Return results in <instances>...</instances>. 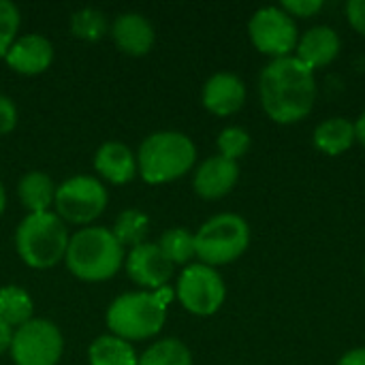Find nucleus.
Here are the masks:
<instances>
[{"label":"nucleus","mask_w":365,"mask_h":365,"mask_svg":"<svg viewBox=\"0 0 365 365\" xmlns=\"http://www.w3.org/2000/svg\"><path fill=\"white\" fill-rule=\"evenodd\" d=\"M259 94L265 113L278 124H295L310 115L317 103V79L295 56L272 60L259 79Z\"/></svg>","instance_id":"obj_1"},{"label":"nucleus","mask_w":365,"mask_h":365,"mask_svg":"<svg viewBox=\"0 0 365 365\" xmlns=\"http://www.w3.org/2000/svg\"><path fill=\"white\" fill-rule=\"evenodd\" d=\"M64 261L75 278L83 282H103L120 272L124 250L109 229L86 227L68 240Z\"/></svg>","instance_id":"obj_2"},{"label":"nucleus","mask_w":365,"mask_h":365,"mask_svg":"<svg viewBox=\"0 0 365 365\" xmlns=\"http://www.w3.org/2000/svg\"><path fill=\"white\" fill-rule=\"evenodd\" d=\"M169 289L156 293H126L111 302L107 310V327L111 336L122 340L154 338L167 321Z\"/></svg>","instance_id":"obj_3"},{"label":"nucleus","mask_w":365,"mask_h":365,"mask_svg":"<svg viewBox=\"0 0 365 365\" xmlns=\"http://www.w3.org/2000/svg\"><path fill=\"white\" fill-rule=\"evenodd\" d=\"M195 158L197 148L184 133L160 130L141 143L137 154V171L148 184H167L188 173Z\"/></svg>","instance_id":"obj_4"},{"label":"nucleus","mask_w":365,"mask_h":365,"mask_svg":"<svg viewBox=\"0 0 365 365\" xmlns=\"http://www.w3.org/2000/svg\"><path fill=\"white\" fill-rule=\"evenodd\" d=\"M15 248L21 261L32 269L53 267L68 248L66 222L51 212L28 214L15 233Z\"/></svg>","instance_id":"obj_5"},{"label":"nucleus","mask_w":365,"mask_h":365,"mask_svg":"<svg viewBox=\"0 0 365 365\" xmlns=\"http://www.w3.org/2000/svg\"><path fill=\"white\" fill-rule=\"evenodd\" d=\"M250 244L248 222L237 214H218L210 218L195 235V255L203 265L216 267L240 259Z\"/></svg>","instance_id":"obj_6"},{"label":"nucleus","mask_w":365,"mask_h":365,"mask_svg":"<svg viewBox=\"0 0 365 365\" xmlns=\"http://www.w3.org/2000/svg\"><path fill=\"white\" fill-rule=\"evenodd\" d=\"M64 353L60 329L45 319H32L13 331L11 357L15 365H58Z\"/></svg>","instance_id":"obj_7"},{"label":"nucleus","mask_w":365,"mask_h":365,"mask_svg":"<svg viewBox=\"0 0 365 365\" xmlns=\"http://www.w3.org/2000/svg\"><path fill=\"white\" fill-rule=\"evenodd\" d=\"M56 210L64 222L88 225L94 222L107 207V190L96 178L75 175L56 188Z\"/></svg>","instance_id":"obj_8"},{"label":"nucleus","mask_w":365,"mask_h":365,"mask_svg":"<svg viewBox=\"0 0 365 365\" xmlns=\"http://www.w3.org/2000/svg\"><path fill=\"white\" fill-rule=\"evenodd\" d=\"M248 34L252 45L274 60L287 58L299 43L295 19L280 6L259 9L248 24Z\"/></svg>","instance_id":"obj_9"},{"label":"nucleus","mask_w":365,"mask_h":365,"mask_svg":"<svg viewBox=\"0 0 365 365\" xmlns=\"http://www.w3.org/2000/svg\"><path fill=\"white\" fill-rule=\"evenodd\" d=\"M225 282L220 274L203 263L188 265L178 280V299L197 317H210L220 310L225 302Z\"/></svg>","instance_id":"obj_10"},{"label":"nucleus","mask_w":365,"mask_h":365,"mask_svg":"<svg viewBox=\"0 0 365 365\" xmlns=\"http://www.w3.org/2000/svg\"><path fill=\"white\" fill-rule=\"evenodd\" d=\"M126 272L133 282L143 289L160 291L173 276V263L165 257L158 244H139L126 259Z\"/></svg>","instance_id":"obj_11"},{"label":"nucleus","mask_w":365,"mask_h":365,"mask_svg":"<svg viewBox=\"0 0 365 365\" xmlns=\"http://www.w3.org/2000/svg\"><path fill=\"white\" fill-rule=\"evenodd\" d=\"M4 60L19 75H41L53 60V47L41 34H26L15 38Z\"/></svg>","instance_id":"obj_12"},{"label":"nucleus","mask_w":365,"mask_h":365,"mask_svg":"<svg viewBox=\"0 0 365 365\" xmlns=\"http://www.w3.org/2000/svg\"><path fill=\"white\" fill-rule=\"evenodd\" d=\"M246 86L233 73H216L203 86V105L214 115H233L244 107Z\"/></svg>","instance_id":"obj_13"},{"label":"nucleus","mask_w":365,"mask_h":365,"mask_svg":"<svg viewBox=\"0 0 365 365\" xmlns=\"http://www.w3.org/2000/svg\"><path fill=\"white\" fill-rule=\"evenodd\" d=\"M240 178V167L235 160H229L225 156H212L207 158L195 173V192L203 199H220L229 195Z\"/></svg>","instance_id":"obj_14"},{"label":"nucleus","mask_w":365,"mask_h":365,"mask_svg":"<svg viewBox=\"0 0 365 365\" xmlns=\"http://www.w3.org/2000/svg\"><path fill=\"white\" fill-rule=\"evenodd\" d=\"M340 36L334 28L329 26H317L310 28L297 43V60L304 62L310 71L327 66L329 62H334L340 53Z\"/></svg>","instance_id":"obj_15"},{"label":"nucleus","mask_w":365,"mask_h":365,"mask_svg":"<svg viewBox=\"0 0 365 365\" xmlns=\"http://www.w3.org/2000/svg\"><path fill=\"white\" fill-rule=\"evenodd\" d=\"M111 36L115 45L128 56H145L154 45V28L139 13H122L111 26Z\"/></svg>","instance_id":"obj_16"},{"label":"nucleus","mask_w":365,"mask_h":365,"mask_svg":"<svg viewBox=\"0 0 365 365\" xmlns=\"http://www.w3.org/2000/svg\"><path fill=\"white\" fill-rule=\"evenodd\" d=\"M94 169L109 184H128L137 175V158L135 154L118 141L103 143L94 156Z\"/></svg>","instance_id":"obj_17"},{"label":"nucleus","mask_w":365,"mask_h":365,"mask_svg":"<svg viewBox=\"0 0 365 365\" xmlns=\"http://www.w3.org/2000/svg\"><path fill=\"white\" fill-rule=\"evenodd\" d=\"M355 124L346 118H329L314 128V145L323 154H344L355 143Z\"/></svg>","instance_id":"obj_18"},{"label":"nucleus","mask_w":365,"mask_h":365,"mask_svg":"<svg viewBox=\"0 0 365 365\" xmlns=\"http://www.w3.org/2000/svg\"><path fill=\"white\" fill-rule=\"evenodd\" d=\"M19 201L30 214L49 212V205L56 199V186L51 178L43 171H30L19 182Z\"/></svg>","instance_id":"obj_19"},{"label":"nucleus","mask_w":365,"mask_h":365,"mask_svg":"<svg viewBox=\"0 0 365 365\" xmlns=\"http://www.w3.org/2000/svg\"><path fill=\"white\" fill-rule=\"evenodd\" d=\"M90 365H137V355L130 342L115 336H101L90 344Z\"/></svg>","instance_id":"obj_20"},{"label":"nucleus","mask_w":365,"mask_h":365,"mask_svg":"<svg viewBox=\"0 0 365 365\" xmlns=\"http://www.w3.org/2000/svg\"><path fill=\"white\" fill-rule=\"evenodd\" d=\"M34 304L30 295L15 284L2 287L0 289V319L9 327H21L28 321H32Z\"/></svg>","instance_id":"obj_21"},{"label":"nucleus","mask_w":365,"mask_h":365,"mask_svg":"<svg viewBox=\"0 0 365 365\" xmlns=\"http://www.w3.org/2000/svg\"><path fill=\"white\" fill-rule=\"evenodd\" d=\"M137 365H192V357L184 342L175 338H167L152 344L137 359Z\"/></svg>","instance_id":"obj_22"},{"label":"nucleus","mask_w":365,"mask_h":365,"mask_svg":"<svg viewBox=\"0 0 365 365\" xmlns=\"http://www.w3.org/2000/svg\"><path fill=\"white\" fill-rule=\"evenodd\" d=\"M150 231V218L139 210H126L115 218L113 225V237L120 242V246H139L148 237Z\"/></svg>","instance_id":"obj_23"},{"label":"nucleus","mask_w":365,"mask_h":365,"mask_svg":"<svg viewBox=\"0 0 365 365\" xmlns=\"http://www.w3.org/2000/svg\"><path fill=\"white\" fill-rule=\"evenodd\" d=\"M158 248L173 265L188 263L195 255V235L186 229H169L160 235Z\"/></svg>","instance_id":"obj_24"},{"label":"nucleus","mask_w":365,"mask_h":365,"mask_svg":"<svg viewBox=\"0 0 365 365\" xmlns=\"http://www.w3.org/2000/svg\"><path fill=\"white\" fill-rule=\"evenodd\" d=\"M107 30V19L96 9H81L71 17V32L81 41H98Z\"/></svg>","instance_id":"obj_25"},{"label":"nucleus","mask_w":365,"mask_h":365,"mask_svg":"<svg viewBox=\"0 0 365 365\" xmlns=\"http://www.w3.org/2000/svg\"><path fill=\"white\" fill-rule=\"evenodd\" d=\"M250 148V135L240 128V126H227L220 135H218V150H220V156L229 158V160H235L242 158Z\"/></svg>","instance_id":"obj_26"},{"label":"nucleus","mask_w":365,"mask_h":365,"mask_svg":"<svg viewBox=\"0 0 365 365\" xmlns=\"http://www.w3.org/2000/svg\"><path fill=\"white\" fill-rule=\"evenodd\" d=\"M19 30V11L13 2L0 0V58L6 56Z\"/></svg>","instance_id":"obj_27"},{"label":"nucleus","mask_w":365,"mask_h":365,"mask_svg":"<svg viewBox=\"0 0 365 365\" xmlns=\"http://www.w3.org/2000/svg\"><path fill=\"white\" fill-rule=\"evenodd\" d=\"M280 9L291 17H312L323 9V0H287Z\"/></svg>","instance_id":"obj_28"},{"label":"nucleus","mask_w":365,"mask_h":365,"mask_svg":"<svg viewBox=\"0 0 365 365\" xmlns=\"http://www.w3.org/2000/svg\"><path fill=\"white\" fill-rule=\"evenodd\" d=\"M15 126H17V107L9 96L0 94V135L11 133Z\"/></svg>","instance_id":"obj_29"},{"label":"nucleus","mask_w":365,"mask_h":365,"mask_svg":"<svg viewBox=\"0 0 365 365\" xmlns=\"http://www.w3.org/2000/svg\"><path fill=\"white\" fill-rule=\"evenodd\" d=\"M346 17L349 24L365 36V0H351L346 2Z\"/></svg>","instance_id":"obj_30"},{"label":"nucleus","mask_w":365,"mask_h":365,"mask_svg":"<svg viewBox=\"0 0 365 365\" xmlns=\"http://www.w3.org/2000/svg\"><path fill=\"white\" fill-rule=\"evenodd\" d=\"M338 365H365V349H355L349 351L346 355H342V359Z\"/></svg>","instance_id":"obj_31"},{"label":"nucleus","mask_w":365,"mask_h":365,"mask_svg":"<svg viewBox=\"0 0 365 365\" xmlns=\"http://www.w3.org/2000/svg\"><path fill=\"white\" fill-rule=\"evenodd\" d=\"M11 342H13V327H9L2 319H0V355L11 349Z\"/></svg>","instance_id":"obj_32"},{"label":"nucleus","mask_w":365,"mask_h":365,"mask_svg":"<svg viewBox=\"0 0 365 365\" xmlns=\"http://www.w3.org/2000/svg\"><path fill=\"white\" fill-rule=\"evenodd\" d=\"M355 137H357V141L365 148V111L359 115V120L355 122Z\"/></svg>","instance_id":"obj_33"},{"label":"nucleus","mask_w":365,"mask_h":365,"mask_svg":"<svg viewBox=\"0 0 365 365\" xmlns=\"http://www.w3.org/2000/svg\"><path fill=\"white\" fill-rule=\"evenodd\" d=\"M4 205H6V195H4V186H2V182H0V216H2V212H4Z\"/></svg>","instance_id":"obj_34"}]
</instances>
